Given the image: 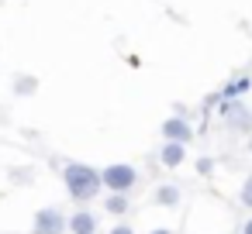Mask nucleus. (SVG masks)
Wrapping results in <instances>:
<instances>
[{
	"instance_id": "obj_1",
	"label": "nucleus",
	"mask_w": 252,
	"mask_h": 234,
	"mask_svg": "<svg viewBox=\"0 0 252 234\" xmlns=\"http://www.w3.org/2000/svg\"><path fill=\"white\" fill-rule=\"evenodd\" d=\"M63 182H66L69 200H76V203H90V200H97V196L104 193L100 169H94V165H87V162H66Z\"/></svg>"
},
{
	"instance_id": "obj_2",
	"label": "nucleus",
	"mask_w": 252,
	"mask_h": 234,
	"mask_svg": "<svg viewBox=\"0 0 252 234\" xmlns=\"http://www.w3.org/2000/svg\"><path fill=\"white\" fill-rule=\"evenodd\" d=\"M100 182L107 193H131L138 186V169L128 162H111L100 169Z\"/></svg>"
},
{
	"instance_id": "obj_3",
	"label": "nucleus",
	"mask_w": 252,
	"mask_h": 234,
	"mask_svg": "<svg viewBox=\"0 0 252 234\" xmlns=\"http://www.w3.org/2000/svg\"><path fill=\"white\" fill-rule=\"evenodd\" d=\"M69 231V217L59 207H42L32 217V234H66Z\"/></svg>"
},
{
	"instance_id": "obj_4",
	"label": "nucleus",
	"mask_w": 252,
	"mask_h": 234,
	"mask_svg": "<svg viewBox=\"0 0 252 234\" xmlns=\"http://www.w3.org/2000/svg\"><path fill=\"white\" fill-rule=\"evenodd\" d=\"M218 117L231 131H252V110L242 100H218Z\"/></svg>"
},
{
	"instance_id": "obj_5",
	"label": "nucleus",
	"mask_w": 252,
	"mask_h": 234,
	"mask_svg": "<svg viewBox=\"0 0 252 234\" xmlns=\"http://www.w3.org/2000/svg\"><path fill=\"white\" fill-rule=\"evenodd\" d=\"M159 134H162V141H180V145H190L193 141V124L187 121V117H166L162 121V128H159Z\"/></svg>"
},
{
	"instance_id": "obj_6",
	"label": "nucleus",
	"mask_w": 252,
	"mask_h": 234,
	"mask_svg": "<svg viewBox=\"0 0 252 234\" xmlns=\"http://www.w3.org/2000/svg\"><path fill=\"white\" fill-rule=\"evenodd\" d=\"M187 162V145H180V141H162V148H159V165L162 169H180Z\"/></svg>"
},
{
	"instance_id": "obj_7",
	"label": "nucleus",
	"mask_w": 252,
	"mask_h": 234,
	"mask_svg": "<svg viewBox=\"0 0 252 234\" xmlns=\"http://www.w3.org/2000/svg\"><path fill=\"white\" fill-rule=\"evenodd\" d=\"M180 196H183V193H180V186H173V182H162V186H156V193H152V203H156V207H169V210H173V207H180Z\"/></svg>"
},
{
	"instance_id": "obj_8",
	"label": "nucleus",
	"mask_w": 252,
	"mask_h": 234,
	"mask_svg": "<svg viewBox=\"0 0 252 234\" xmlns=\"http://www.w3.org/2000/svg\"><path fill=\"white\" fill-rule=\"evenodd\" d=\"M249 90H252V76H235V79L218 93V100H242Z\"/></svg>"
},
{
	"instance_id": "obj_9",
	"label": "nucleus",
	"mask_w": 252,
	"mask_h": 234,
	"mask_svg": "<svg viewBox=\"0 0 252 234\" xmlns=\"http://www.w3.org/2000/svg\"><path fill=\"white\" fill-rule=\"evenodd\" d=\"M69 231L73 234H97V217L90 210H76L69 217Z\"/></svg>"
},
{
	"instance_id": "obj_10",
	"label": "nucleus",
	"mask_w": 252,
	"mask_h": 234,
	"mask_svg": "<svg viewBox=\"0 0 252 234\" xmlns=\"http://www.w3.org/2000/svg\"><path fill=\"white\" fill-rule=\"evenodd\" d=\"M128 207H131L128 193H111V196H104V210H107L111 217H125V213H128Z\"/></svg>"
},
{
	"instance_id": "obj_11",
	"label": "nucleus",
	"mask_w": 252,
	"mask_h": 234,
	"mask_svg": "<svg viewBox=\"0 0 252 234\" xmlns=\"http://www.w3.org/2000/svg\"><path fill=\"white\" fill-rule=\"evenodd\" d=\"M14 93L18 97H35L38 93V76H28V73L14 76Z\"/></svg>"
},
{
	"instance_id": "obj_12",
	"label": "nucleus",
	"mask_w": 252,
	"mask_h": 234,
	"mask_svg": "<svg viewBox=\"0 0 252 234\" xmlns=\"http://www.w3.org/2000/svg\"><path fill=\"white\" fill-rule=\"evenodd\" d=\"M238 200H242V207H249V210H252V176L242 182V189H238Z\"/></svg>"
},
{
	"instance_id": "obj_13",
	"label": "nucleus",
	"mask_w": 252,
	"mask_h": 234,
	"mask_svg": "<svg viewBox=\"0 0 252 234\" xmlns=\"http://www.w3.org/2000/svg\"><path fill=\"white\" fill-rule=\"evenodd\" d=\"M197 172H200V176H211V172H214V158H211V155H200V158H197Z\"/></svg>"
},
{
	"instance_id": "obj_14",
	"label": "nucleus",
	"mask_w": 252,
	"mask_h": 234,
	"mask_svg": "<svg viewBox=\"0 0 252 234\" xmlns=\"http://www.w3.org/2000/svg\"><path fill=\"white\" fill-rule=\"evenodd\" d=\"M111 234H135V227H131V224H114Z\"/></svg>"
},
{
	"instance_id": "obj_15",
	"label": "nucleus",
	"mask_w": 252,
	"mask_h": 234,
	"mask_svg": "<svg viewBox=\"0 0 252 234\" xmlns=\"http://www.w3.org/2000/svg\"><path fill=\"white\" fill-rule=\"evenodd\" d=\"M149 234H173V231H169V227H152Z\"/></svg>"
},
{
	"instance_id": "obj_16",
	"label": "nucleus",
	"mask_w": 252,
	"mask_h": 234,
	"mask_svg": "<svg viewBox=\"0 0 252 234\" xmlns=\"http://www.w3.org/2000/svg\"><path fill=\"white\" fill-rule=\"evenodd\" d=\"M242 234H252V217H249V220L242 224Z\"/></svg>"
},
{
	"instance_id": "obj_17",
	"label": "nucleus",
	"mask_w": 252,
	"mask_h": 234,
	"mask_svg": "<svg viewBox=\"0 0 252 234\" xmlns=\"http://www.w3.org/2000/svg\"><path fill=\"white\" fill-rule=\"evenodd\" d=\"M245 145H249V155H252V131H249V141H245Z\"/></svg>"
}]
</instances>
